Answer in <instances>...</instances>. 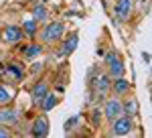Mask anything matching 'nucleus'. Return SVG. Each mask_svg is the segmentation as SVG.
I'll use <instances>...</instances> for the list:
<instances>
[{"instance_id": "obj_1", "label": "nucleus", "mask_w": 152, "mask_h": 138, "mask_svg": "<svg viewBox=\"0 0 152 138\" xmlns=\"http://www.w3.org/2000/svg\"><path fill=\"white\" fill-rule=\"evenodd\" d=\"M37 34H39V41L43 45H55V43L61 41V37L65 34V24L61 23V21H47L37 31Z\"/></svg>"}, {"instance_id": "obj_2", "label": "nucleus", "mask_w": 152, "mask_h": 138, "mask_svg": "<svg viewBox=\"0 0 152 138\" xmlns=\"http://www.w3.org/2000/svg\"><path fill=\"white\" fill-rule=\"evenodd\" d=\"M134 130V118L132 116H118L110 122V136H128Z\"/></svg>"}, {"instance_id": "obj_3", "label": "nucleus", "mask_w": 152, "mask_h": 138, "mask_svg": "<svg viewBox=\"0 0 152 138\" xmlns=\"http://www.w3.org/2000/svg\"><path fill=\"white\" fill-rule=\"evenodd\" d=\"M23 39L24 34L20 24H6L4 29H0V41L4 45H18V43H23Z\"/></svg>"}, {"instance_id": "obj_4", "label": "nucleus", "mask_w": 152, "mask_h": 138, "mask_svg": "<svg viewBox=\"0 0 152 138\" xmlns=\"http://www.w3.org/2000/svg\"><path fill=\"white\" fill-rule=\"evenodd\" d=\"M102 112H104V118L107 122H112L114 118L124 114V106H122V98H118V95H112V98H105L104 102V108H102Z\"/></svg>"}, {"instance_id": "obj_5", "label": "nucleus", "mask_w": 152, "mask_h": 138, "mask_svg": "<svg viewBox=\"0 0 152 138\" xmlns=\"http://www.w3.org/2000/svg\"><path fill=\"white\" fill-rule=\"evenodd\" d=\"M31 136H35V138L49 136V120H47V116H45V112L33 120V124H31Z\"/></svg>"}, {"instance_id": "obj_6", "label": "nucleus", "mask_w": 152, "mask_h": 138, "mask_svg": "<svg viewBox=\"0 0 152 138\" xmlns=\"http://www.w3.org/2000/svg\"><path fill=\"white\" fill-rule=\"evenodd\" d=\"M110 83H112V77L105 73V75H97L94 81H91V90H94L95 98H105L110 93Z\"/></svg>"}, {"instance_id": "obj_7", "label": "nucleus", "mask_w": 152, "mask_h": 138, "mask_svg": "<svg viewBox=\"0 0 152 138\" xmlns=\"http://www.w3.org/2000/svg\"><path fill=\"white\" fill-rule=\"evenodd\" d=\"M16 122H18V108H14L12 104L0 106V124L14 126Z\"/></svg>"}, {"instance_id": "obj_8", "label": "nucleus", "mask_w": 152, "mask_h": 138, "mask_svg": "<svg viewBox=\"0 0 152 138\" xmlns=\"http://www.w3.org/2000/svg\"><path fill=\"white\" fill-rule=\"evenodd\" d=\"M114 14H116V18H120V21H126L130 14H132V0H116Z\"/></svg>"}, {"instance_id": "obj_9", "label": "nucleus", "mask_w": 152, "mask_h": 138, "mask_svg": "<svg viewBox=\"0 0 152 138\" xmlns=\"http://www.w3.org/2000/svg\"><path fill=\"white\" fill-rule=\"evenodd\" d=\"M110 92L114 93V95H118V98H124L130 92V83L124 79V75L122 77H116V79H112V83H110Z\"/></svg>"}, {"instance_id": "obj_10", "label": "nucleus", "mask_w": 152, "mask_h": 138, "mask_svg": "<svg viewBox=\"0 0 152 138\" xmlns=\"http://www.w3.org/2000/svg\"><path fill=\"white\" fill-rule=\"evenodd\" d=\"M47 93H49V83L41 79V81H37L35 87L31 90V98H33V102H35V104H39L45 95H47Z\"/></svg>"}, {"instance_id": "obj_11", "label": "nucleus", "mask_w": 152, "mask_h": 138, "mask_svg": "<svg viewBox=\"0 0 152 138\" xmlns=\"http://www.w3.org/2000/svg\"><path fill=\"white\" fill-rule=\"evenodd\" d=\"M14 95H16L14 87H12V85H8V83H4V81H0V106L12 104Z\"/></svg>"}, {"instance_id": "obj_12", "label": "nucleus", "mask_w": 152, "mask_h": 138, "mask_svg": "<svg viewBox=\"0 0 152 138\" xmlns=\"http://www.w3.org/2000/svg\"><path fill=\"white\" fill-rule=\"evenodd\" d=\"M20 29H23V34L26 39H33L37 37V31H39V23H37L35 18H26L20 23Z\"/></svg>"}, {"instance_id": "obj_13", "label": "nucleus", "mask_w": 152, "mask_h": 138, "mask_svg": "<svg viewBox=\"0 0 152 138\" xmlns=\"http://www.w3.org/2000/svg\"><path fill=\"white\" fill-rule=\"evenodd\" d=\"M107 75H110L112 79H116V77H122V75H124V63H122L120 59H114V61H110V63H107Z\"/></svg>"}, {"instance_id": "obj_14", "label": "nucleus", "mask_w": 152, "mask_h": 138, "mask_svg": "<svg viewBox=\"0 0 152 138\" xmlns=\"http://www.w3.org/2000/svg\"><path fill=\"white\" fill-rule=\"evenodd\" d=\"M57 102H59V100H57V95L49 92L47 95H45V98H43V100L39 102V106H41V110H43V112H51V110H53V108L57 106Z\"/></svg>"}, {"instance_id": "obj_15", "label": "nucleus", "mask_w": 152, "mask_h": 138, "mask_svg": "<svg viewBox=\"0 0 152 138\" xmlns=\"http://www.w3.org/2000/svg\"><path fill=\"white\" fill-rule=\"evenodd\" d=\"M41 53H43V47L37 45V43H31V45H26V47L23 49V55H24L26 59H37Z\"/></svg>"}, {"instance_id": "obj_16", "label": "nucleus", "mask_w": 152, "mask_h": 138, "mask_svg": "<svg viewBox=\"0 0 152 138\" xmlns=\"http://www.w3.org/2000/svg\"><path fill=\"white\" fill-rule=\"evenodd\" d=\"M122 106H124V114L126 116H136V110H138V104L134 98H126V100H122Z\"/></svg>"}, {"instance_id": "obj_17", "label": "nucleus", "mask_w": 152, "mask_h": 138, "mask_svg": "<svg viewBox=\"0 0 152 138\" xmlns=\"http://www.w3.org/2000/svg\"><path fill=\"white\" fill-rule=\"evenodd\" d=\"M77 34H71V39H67L65 43H63V47H61V55H71L73 51H75V47H77Z\"/></svg>"}, {"instance_id": "obj_18", "label": "nucleus", "mask_w": 152, "mask_h": 138, "mask_svg": "<svg viewBox=\"0 0 152 138\" xmlns=\"http://www.w3.org/2000/svg\"><path fill=\"white\" fill-rule=\"evenodd\" d=\"M33 18H35L37 23H47V10H45V6H35L33 8Z\"/></svg>"}, {"instance_id": "obj_19", "label": "nucleus", "mask_w": 152, "mask_h": 138, "mask_svg": "<svg viewBox=\"0 0 152 138\" xmlns=\"http://www.w3.org/2000/svg\"><path fill=\"white\" fill-rule=\"evenodd\" d=\"M10 136H12L10 128L6 126V124H0V138H10Z\"/></svg>"}, {"instance_id": "obj_20", "label": "nucleus", "mask_w": 152, "mask_h": 138, "mask_svg": "<svg viewBox=\"0 0 152 138\" xmlns=\"http://www.w3.org/2000/svg\"><path fill=\"white\" fill-rule=\"evenodd\" d=\"M114 59H118V55H116V53H107V55H105V65H107L110 61H114Z\"/></svg>"}, {"instance_id": "obj_21", "label": "nucleus", "mask_w": 152, "mask_h": 138, "mask_svg": "<svg viewBox=\"0 0 152 138\" xmlns=\"http://www.w3.org/2000/svg\"><path fill=\"white\" fill-rule=\"evenodd\" d=\"M43 67V65H41V63H35V65H33V71H39V69Z\"/></svg>"}, {"instance_id": "obj_22", "label": "nucleus", "mask_w": 152, "mask_h": 138, "mask_svg": "<svg viewBox=\"0 0 152 138\" xmlns=\"http://www.w3.org/2000/svg\"><path fill=\"white\" fill-rule=\"evenodd\" d=\"M0 59H2V51H0Z\"/></svg>"}, {"instance_id": "obj_23", "label": "nucleus", "mask_w": 152, "mask_h": 138, "mask_svg": "<svg viewBox=\"0 0 152 138\" xmlns=\"http://www.w3.org/2000/svg\"><path fill=\"white\" fill-rule=\"evenodd\" d=\"M0 77H2V75H0Z\"/></svg>"}]
</instances>
